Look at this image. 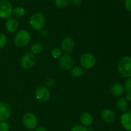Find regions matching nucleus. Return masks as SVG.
<instances>
[{"mask_svg": "<svg viewBox=\"0 0 131 131\" xmlns=\"http://www.w3.org/2000/svg\"><path fill=\"white\" fill-rule=\"evenodd\" d=\"M118 69L122 77L126 78L131 77V57L129 56L124 57L120 60L118 65Z\"/></svg>", "mask_w": 131, "mask_h": 131, "instance_id": "f257e3e1", "label": "nucleus"}, {"mask_svg": "<svg viewBox=\"0 0 131 131\" xmlns=\"http://www.w3.org/2000/svg\"><path fill=\"white\" fill-rule=\"evenodd\" d=\"M46 24V18L42 13L36 12L31 17L29 24L31 27L35 31H40L44 27Z\"/></svg>", "mask_w": 131, "mask_h": 131, "instance_id": "f03ea898", "label": "nucleus"}, {"mask_svg": "<svg viewBox=\"0 0 131 131\" xmlns=\"http://www.w3.org/2000/svg\"><path fill=\"white\" fill-rule=\"evenodd\" d=\"M30 33L25 30H20L15 36L14 43L17 47H24L30 42Z\"/></svg>", "mask_w": 131, "mask_h": 131, "instance_id": "7ed1b4c3", "label": "nucleus"}, {"mask_svg": "<svg viewBox=\"0 0 131 131\" xmlns=\"http://www.w3.org/2000/svg\"><path fill=\"white\" fill-rule=\"evenodd\" d=\"M23 123L26 128L29 130H33L38 127V119L35 114L27 113L23 116Z\"/></svg>", "mask_w": 131, "mask_h": 131, "instance_id": "20e7f679", "label": "nucleus"}, {"mask_svg": "<svg viewBox=\"0 0 131 131\" xmlns=\"http://www.w3.org/2000/svg\"><path fill=\"white\" fill-rule=\"evenodd\" d=\"M12 13L13 8L11 3L8 0H0V18L8 19Z\"/></svg>", "mask_w": 131, "mask_h": 131, "instance_id": "39448f33", "label": "nucleus"}, {"mask_svg": "<svg viewBox=\"0 0 131 131\" xmlns=\"http://www.w3.org/2000/svg\"><path fill=\"white\" fill-rule=\"evenodd\" d=\"M96 58L92 53H84L81 57L80 64L84 68L87 69H92L96 64Z\"/></svg>", "mask_w": 131, "mask_h": 131, "instance_id": "423d86ee", "label": "nucleus"}, {"mask_svg": "<svg viewBox=\"0 0 131 131\" xmlns=\"http://www.w3.org/2000/svg\"><path fill=\"white\" fill-rule=\"evenodd\" d=\"M37 62V57L35 54L31 52H28L22 57L20 66L24 69H28L32 68Z\"/></svg>", "mask_w": 131, "mask_h": 131, "instance_id": "0eeeda50", "label": "nucleus"}, {"mask_svg": "<svg viewBox=\"0 0 131 131\" xmlns=\"http://www.w3.org/2000/svg\"><path fill=\"white\" fill-rule=\"evenodd\" d=\"M36 98L38 100L42 102H46L51 97V93L47 87L45 86H39L37 87L35 92Z\"/></svg>", "mask_w": 131, "mask_h": 131, "instance_id": "6e6552de", "label": "nucleus"}, {"mask_svg": "<svg viewBox=\"0 0 131 131\" xmlns=\"http://www.w3.org/2000/svg\"><path fill=\"white\" fill-rule=\"evenodd\" d=\"M12 115V109L6 101H0V121H6Z\"/></svg>", "mask_w": 131, "mask_h": 131, "instance_id": "1a4fd4ad", "label": "nucleus"}, {"mask_svg": "<svg viewBox=\"0 0 131 131\" xmlns=\"http://www.w3.org/2000/svg\"><path fill=\"white\" fill-rule=\"evenodd\" d=\"M75 48V41L71 37H67L63 40L61 44V49L65 53H71Z\"/></svg>", "mask_w": 131, "mask_h": 131, "instance_id": "9d476101", "label": "nucleus"}, {"mask_svg": "<svg viewBox=\"0 0 131 131\" xmlns=\"http://www.w3.org/2000/svg\"><path fill=\"white\" fill-rule=\"evenodd\" d=\"M59 64L63 69L65 71H69L72 68L74 65V62L72 59L68 55H61L59 59Z\"/></svg>", "mask_w": 131, "mask_h": 131, "instance_id": "9b49d317", "label": "nucleus"}, {"mask_svg": "<svg viewBox=\"0 0 131 131\" xmlns=\"http://www.w3.org/2000/svg\"><path fill=\"white\" fill-rule=\"evenodd\" d=\"M120 123L124 129L131 131V111L125 112L121 116Z\"/></svg>", "mask_w": 131, "mask_h": 131, "instance_id": "f8f14e48", "label": "nucleus"}, {"mask_svg": "<svg viewBox=\"0 0 131 131\" xmlns=\"http://www.w3.org/2000/svg\"><path fill=\"white\" fill-rule=\"evenodd\" d=\"M80 122L82 125L86 127H89L92 125L93 123V118L92 114L88 112H84L80 116Z\"/></svg>", "mask_w": 131, "mask_h": 131, "instance_id": "ddd939ff", "label": "nucleus"}, {"mask_svg": "<svg viewBox=\"0 0 131 131\" xmlns=\"http://www.w3.org/2000/svg\"><path fill=\"white\" fill-rule=\"evenodd\" d=\"M101 118L102 120L107 123H111L115 121V114L111 109H104L101 113Z\"/></svg>", "mask_w": 131, "mask_h": 131, "instance_id": "4468645a", "label": "nucleus"}, {"mask_svg": "<svg viewBox=\"0 0 131 131\" xmlns=\"http://www.w3.org/2000/svg\"><path fill=\"white\" fill-rule=\"evenodd\" d=\"M6 30L10 32H14L19 28V21L15 18H8L5 23Z\"/></svg>", "mask_w": 131, "mask_h": 131, "instance_id": "2eb2a0df", "label": "nucleus"}, {"mask_svg": "<svg viewBox=\"0 0 131 131\" xmlns=\"http://www.w3.org/2000/svg\"><path fill=\"white\" fill-rule=\"evenodd\" d=\"M125 88L124 86L120 83H115L113 85L110 89V92L113 96H120L124 94Z\"/></svg>", "mask_w": 131, "mask_h": 131, "instance_id": "dca6fc26", "label": "nucleus"}, {"mask_svg": "<svg viewBox=\"0 0 131 131\" xmlns=\"http://www.w3.org/2000/svg\"><path fill=\"white\" fill-rule=\"evenodd\" d=\"M116 107L122 113H125L129 109V103L124 98H120L116 101Z\"/></svg>", "mask_w": 131, "mask_h": 131, "instance_id": "f3484780", "label": "nucleus"}, {"mask_svg": "<svg viewBox=\"0 0 131 131\" xmlns=\"http://www.w3.org/2000/svg\"><path fill=\"white\" fill-rule=\"evenodd\" d=\"M31 52L33 54H38L42 52L43 50V47L42 44L40 42L33 44L30 48Z\"/></svg>", "mask_w": 131, "mask_h": 131, "instance_id": "a211bd4d", "label": "nucleus"}, {"mask_svg": "<svg viewBox=\"0 0 131 131\" xmlns=\"http://www.w3.org/2000/svg\"><path fill=\"white\" fill-rule=\"evenodd\" d=\"M25 9L22 6H16L15 8H14V9H13L12 14H14V16L17 18L23 17L25 15Z\"/></svg>", "mask_w": 131, "mask_h": 131, "instance_id": "6ab92c4d", "label": "nucleus"}, {"mask_svg": "<svg viewBox=\"0 0 131 131\" xmlns=\"http://www.w3.org/2000/svg\"><path fill=\"white\" fill-rule=\"evenodd\" d=\"M71 74L74 78H79L83 74V70L81 67L75 66L71 69Z\"/></svg>", "mask_w": 131, "mask_h": 131, "instance_id": "aec40b11", "label": "nucleus"}, {"mask_svg": "<svg viewBox=\"0 0 131 131\" xmlns=\"http://www.w3.org/2000/svg\"><path fill=\"white\" fill-rule=\"evenodd\" d=\"M70 0H54V4L59 8H64L70 4Z\"/></svg>", "mask_w": 131, "mask_h": 131, "instance_id": "412c9836", "label": "nucleus"}, {"mask_svg": "<svg viewBox=\"0 0 131 131\" xmlns=\"http://www.w3.org/2000/svg\"><path fill=\"white\" fill-rule=\"evenodd\" d=\"M62 50L60 48H54L51 51V55L54 59H58L62 55Z\"/></svg>", "mask_w": 131, "mask_h": 131, "instance_id": "4be33fe9", "label": "nucleus"}, {"mask_svg": "<svg viewBox=\"0 0 131 131\" xmlns=\"http://www.w3.org/2000/svg\"><path fill=\"white\" fill-rule=\"evenodd\" d=\"M70 131H88V128L82 125H75L72 127Z\"/></svg>", "mask_w": 131, "mask_h": 131, "instance_id": "5701e85b", "label": "nucleus"}, {"mask_svg": "<svg viewBox=\"0 0 131 131\" xmlns=\"http://www.w3.org/2000/svg\"><path fill=\"white\" fill-rule=\"evenodd\" d=\"M7 43V37L4 33H0V49L3 48Z\"/></svg>", "mask_w": 131, "mask_h": 131, "instance_id": "b1692460", "label": "nucleus"}, {"mask_svg": "<svg viewBox=\"0 0 131 131\" xmlns=\"http://www.w3.org/2000/svg\"><path fill=\"white\" fill-rule=\"evenodd\" d=\"M0 131H10V125L6 121H0Z\"/></svg>", "mask_w": 131, "mask_h": 131, "instance_id": "393cba45", "label": "nucleus"}, {"mask_svg": "<svg viewBox=\"0 0 131 131\" xmlns=\"http://www.w3.org/2000/svg\"><path fill=\"white\" fill-rule=\"evenodd\" d=\"M125 89L127 92L131 93V77L129 78L125 83Z\"/></svg>", "mask_w": 131, "mask_h": 131, "instance_id": "a878e982", "label": "nucleus"}, {"mask_svg": "<svg viewBox=\"0 0 131 131\" xmlns=\"http://www.w3.org/2000/svg\"><path fill=\"white\" fill-rule=\"evenodd\" d=\"M54 80L52 78H49L47 80V82H46V85L48 87H52L54 85Z\"/></svg>", "mask_w": 131, "mask_h": 131, "instance_id": "bb28decb", "label": "nucleus"}, {"mask_svg": "<svg viewBox=\"0 0 131 131\" xmlns=\"http://www.w3.org/2000/svg\"><path fill=\"white\" fill-rule=\"evenodd\" d=\"M125 6L128 11L131 12V0H125Z\"/></svg>", "mask_w": 131, "mask_h": 131, "instance_id": "cd10ccee", "label": "nucleus"}, {"mask_svg": "<svg viewBox=\"0 0 131 131\" xmlns=\"http://www.w3.org/2000/svg\"><path fill=\"white\" fill-rule=\"evenodd\" d=\"M70 2L74 6H79L81 4V0H70Z\"/></svg>", "mask_w": 131, "mask_h": 131, "instance_id": "c85d7f7f", "label": "nucleus"}, {"mask_svg": "<svg viewBox=\"0 0 131 131\" xmlns=\"http://www.w3.org/2000/svg\"><path fill=\"white\" fill-rule=\"evenodd\" d=\"M40 34L43 38H46L48 36V32L46 30H40Z\"/></svg>", "mask_w": 131, "mask_h": 131, "instance_id": "c756f323", "label": "nucleus"}, {"mask_svg": "<svg viewBox=\"0 0 131 131\" xmlns=\"http://www.w3.org/2000/svg\"><path fill=\"white\" fill-rule=\"evenodd\" d=\"M34 131H47V129L44 127H37Z\"/></svg>", "mask_w": 131, "mask_h": 131, "instance_id": "7c9ffc66", "label": "nucleus"}, {"mask_svg": "<svg viewBox=\"0 0 131 131\" xmlns=\"http://www.w3.org/2000/svg\"><path fill=\"white\" fill-rule=\"evenodd\" d=\"M125 99L127 101H131V93L130 92H127V94L125 96Z\"/></svg>", "mask_w": 131, "mask_h": 131, "instance_id": "2f4dec72", "label": "nucleus"}]
</instances>
